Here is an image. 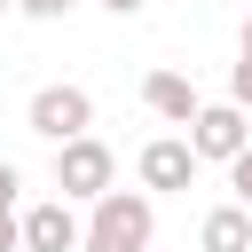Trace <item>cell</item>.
Masks as SVG:
<instances>
[{
    "label": "cell",
    "instance_id": "obj_16",
    "mask_svg": "<svg viewBox=\"0 0 252 252\" xmlns=\"http://www.w3.org/2000/svg\"><path fill=\"white\" fill-rule=\"evenodd\" d=\"M8 8H16V0H0V16H8Z\"/></svg>",
    "mask_w": 252,
    "mask_h": 252
},
{
    "label": "cell",
    "instance_id": "obj_3",
    "mask_svg": "<svg viewBox=\"0 0 252 252\" xmlns=\"http://www.w3.org/2000/svg\"><path fill=\"white\" fill-rule=\"evenodd\" d=\"M244 142H252V110H236V102H197V118H189V150H197V165H205V158L228 165Z\"/></svg>",
    "mask_w": 252,
    "mask_h": 252
},
{
    "label": "cell",
    "instance_id": "obj_15",
    "mask_svg": "<svg viewBox=\"0 0 252 252\" xmlns=\"http://www.w3.org/2000/svg\"><path fill=\"white\" fill-rule=\"evenodd\" d=\"M236 47H244V55H252V16H244V32H236Z\"/></svg>",
    "mask_w": 252,
    "mask_h": 252
},
{
    "label": "cell",
    "instance_id": "obj_9",
    "mask_svg": "<svg viewBox=\"0 0 252 252\" xmlns=\"http://www.w3.org/2000/svg\"><path fill=\"white\" fill-rule=\"evenodd\" d=\"M228 189H236V205H252V142L228 158Z\"/></svg>",
    "mask_w": 252,
    "mask_h": 252
},
{
    "label": "cell",
    "instance_id": "obj_4",
    "mask_svg": "<svg viewBox=\"0 0 252 252\" xmlns=\"http://www.w3.org/2000/svg\"><path fill=\"white\" fill-rule=\"evenodd\" d=\"M24 118H32V134H39V142H71V134H87V126H94V94H87V87H39Z\"/></svg>",
    "mask_w": 252,
    "mask_h": 252
},
{
    "label": "cell",
    "instance_id": "obj_10",
    "mask_svg": "<svg viewBox=\"0 0 252 252\" xmlns=\"http://www.w3.org/2000/svg\"><path fill=\"white\" fill-rule=\"evenodd\" d=\"M228 102L252 110V55H236V71H228Z\"/></svg>",
    "mask_w": 252,
    "mask_h": 252
},
{
    "label": "cell",
    "instance_id": "obj_11",
    "mask_svg": "<svg viewBox=\"0 0 252 252\" xmlns=\"http://www.w3.org/2000/svg\"><path fill=\"white\" fill-rule=\"evenodd\" d=\"M16 8H24V16H39V24H55V16H71L79 0H16Z\"/></svg>",
    "mask_w": 252,
    "mask_h": 252
},
{
    "label": "cell",
    "instance_id": "obj_1",
    "mask_svg": "<svg viewBox=\"0 0 252 252\" xmlns=\"http://www.w3.org/2000/svg\"><path fill=\"white\" fill-rule=\"evenodd\" d=\"M87 205H94V220L79 228V252H150L158 213H150L142 189H102V197H87Z\"/></svg>",
    "mask_w": 252,
    "mask_h": 252
},
{
    "label": "cell",
    "instance_id": "obj_8",
    "mask_svg": "<svg viewBox=\"0 0 252 252\" xmlns=\"http://www.w3.org/2000/svg\"><path fill=\"white\" fill-rule=\"evenodd\" d=\"M197 252H252V205H213L197 228Z\"/></svg>",
    "mask_w": 252,
    "mask_h": 252
},
{
    "label": "cell",
    "instance_id": "obj_13",
    "mask_svg": "<svg viewBox=\"0 0 252 252\" xmlns=\"http://www.w3.org/2000/svg\"><path fill=\"white\" fill-rule=\"evenodd\" d=\"M16 189H24V173H16L8 158H0V205H16Z\"/></svg>",
    "mask_w": 252,
    "mask_h": 252
},
{
    "label": "cell",
    "instance_id": "obj_14",
    "mask_svg": "<svg viewBox=\"0 0 252 252\" xmlns=\"http://www.w3.org/2000/svg\"><path fill=\"white\" fill-rule=\"evenodd\" d=\"M102 8H110V16H142L150 0H102Z\"/></svg>",
    "mask_w": 252,
    "mask_h": 252
},
{
    "label": "cell",
    "instance_id": "obj_12",
    "mask_svg": "<svg viewBox=\"0 0 252 252\" xmlns=\"http://www.w3.org/2000/svg\"><path fill=\"white\" fill-rule=\"evenodd\" d=\"M24 244V220H16V205H0V252H16Z\"/></svg>",
    "mask_w": 252,
    "mask_h": 252
},
{
    "label": "cell",
    "instance_id": "obj_5",
    "mask_svg": "<svg viewBox=\"0 0 252 252\" xmlns=\"http://www.w3.org/2000/svg\"><path fill=\"white\" fill-rule=\"evenodd\" d=\"M197 181V150H189V134H158V142H142V189H189Z\"/></svg>",
    "mask_w": 252,
    "mask_h": 252
},
{
    "label": "cell",
    "instance_id": "obj_6",
    "mask_svg": "<svg viewBox=\"0 0 252 252\" xmlns=\"http://www.w3.org/2000/svg\"><path fill=\"white\" fill-rule=\"evenodd\" d=\"M24 220V252H79V213H71V197H47V205H32V213H16Z\"/></svg>",
    "mask_w": 252,
    "mask_h": 252
},
{
    "label": "cell",
    "instance_id": "obj_7",
    "mask_svg": "<svg viewBox=\"0 0 252 252\" xmlns=\"http://www.w3.org/2000/svg\"><path fill=\"white\" fill-rule=\"evenodd\" d=\"M142 102H150L165 126H189L205 94H197V79H181V71H150V79H142Z\"/></svg>",
    "mask_w": 252,
    "mask_h": 252
},
{
    "label": "cell",
    "instance_id": "obj_2",
    "mask_svg": "<svg viewBox=\"0 0 252 252\" xmlns=\"http://www.w3.org/2000/svg\"><path fill=\"white\" fill-rule=\"evenodd\" d=\"M110 173H118V158H110V142H94V126L71 134V142H55V189L63 197H102Z\"/></svg>",
    "mask_w": 252,
    "mask_h": 252
}]
</instances>
